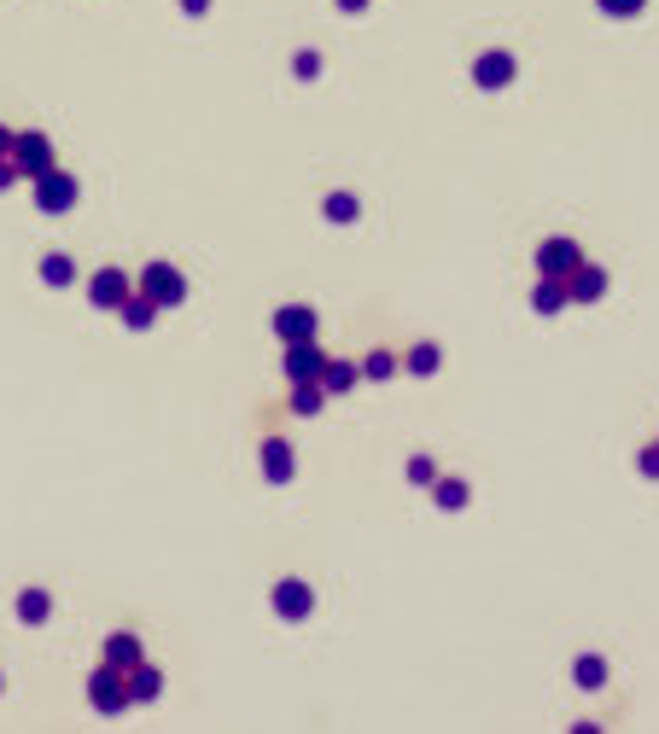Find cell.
I'll return each instance as SVG.
<instances>
[{
    "label": "cell",
    "mask_w": 659,
    "mask_h": 734,
    "mask_svg": "<svg viewBox=\"0 0 659 734\" xmlns=\"http://www.w3.org/2000/svg\"><path fill=\"white\" fill-rule=\"evenodd\" d=\"M41 280H47V286H70V280H76V263H70V257H41Z\"/></svg>",
    "instance_id": "obj_20"
},
{
    "label": "cell",
    "mask_w": 659,
    "mask_h": 734,
    "mask_svg": "<svg viewBox=\"0 0 659 734\" xmlns=\"http://www.w3.org/2000/svg\"><path fill=\"white\" fill-rule=\"evenodd\" d=\"M158 688H164V676L140 659V665L129 670V705H135V700H158Z\"/></svg>",
    "instance_id": "obj_16"
},
{
    "label": "cell",
    "mask_w": 659,
    "mask_h": 734,
    "mask_svg": "<svg viewBox=\"0 0 659 734\" xmlns=\"http://www.w3.org/2000/svg\"><path fill=\"white\" fill-rule=\"evenodd\" d=\"M12 181H18V169H12V158H0V193H6Z\"/></svg>",
    "instance_id": "obj_30"
},
{
    "label": "cell",
    "mask_w": 659,
    "mask_h": 734,
    "mask_svg": "<svg viewBox=\"0 0 659 734\" xmlns=\"http://www.w3.org/2000/svg\"><path fill=\"white\" fill-rule=\"evenodd\" d=\"M321 210H327V222H356V199H350V193H327Z\"/></svg>",
    "instance_id": "obj_22"
},
{
    "label": "cell",
    "mask_w": 659,
    "mask_h": 734,
    "mask_svg": "<svg viewBox=\"0 0 659 734\" xmlns=\"http://www.w3.org/2000/svg\"><path fill=\"white\" fill-rule=\"evenodd\" d=\"M356 373H362V367L333 362V356H327V362H321V379H315V385H321V391H333V397H345L350 385H356Z\"/></svg>",
    "instance_id": "obj_14"
},
{
    "label": "cell",
    "mask_w": 659,
    "mask_h": 734,
    "mask_svg": "<svg viewBox=\"0 0 659 734\" xmlns=\"http://www.w3.org/2000/svg\"><path fill=\"white\" fill-rule=\"evenodd\" d=\"M636 472H642V478H659V443H648V449L636 455Z\"/></svg>",
    "instance_id": "obj_28"
},
{
    "label": "cell",
    "mask_w": 659,
    "mask_h": 734,
    "mask_svg": "<svg viewBox=\"0 0 659 734\" xmlns=\"http://www.w3.org/2000/svg\"><path fill=\"white\" fill-rule=\"evenodd\" d=\"M362 6H368V0H339V12H362Z\"/></svg>",
    "instance_id": "obj_32"
},
{
    "label": "cell",
    "mask_w": 659,
    "mask_h": 734,
    "mask_svg": "<svg viewBox=\"0 0 659 734\" xmlns=\"http://www.w3.org/2000/svg\"><path fill=\"white\" fill-rule=\"evenodd\" d=\"M578 263H584L578 239H543V245H537V268H543V274H555V280H566Z\"/></svg>",
    "instance_id": "obj_5"
},
{
    "label": "cell",
    "mask_w": 659,
    "mask_h": 734,
    "mask_svg": "<svg viewBox=\"0 0 659 734\" xmlns=\"http://www.w3.org/2000/svg\"><path fill=\"white\" fill-rule=\"evenodd\" d=\"M181 6H187V12H205L210 0H181Z\"/></svg>",
    "instance_id": "obj_33"
},
{
    "label": "cell",
    "mask_w": 659,
    "mask_h": 734,
    "mask_svg": "<svg viewBox=\"0 0 659 734\" xmlns=\"http://www.w3.org/2000/svg\"><path fill=\"white\" fill-rule=\"evenodd\" d=\"M362 373H368V379H391V373H397V362H391L385 350H374V356L362 362Z\"/></svg>",
    "instance_id": "obj_26"
},
{
    "label": "cell",
    "mask_w": 659,
    "mask_h": 734,
    "mask_svg": "<svg viewBox=\"0 0 659 734\" xmlns=\"http://www.w3.org/2000/svg\"><path fill=\"white\" fill-rule=\"evenodd\" d=\"M35 204L47 210V216H65L70 204H76V175H65V169H41L35 175Z\"/></svg>",
    "instance_id": "obj_3"
},
{
    "label": "cell",
    "mask_w": 659,
    "mask_h": 734,
    "mask_svg": "<svg viewBox=\"0 0 659 734\" xmlns=\"http://www.w3.org/2000/svg\"><path fill=\"white\" fill-rule=\"evenodd\" d=\"M310 606H315L310 583H298V577H280L275 583V612L280 618H310Z\"/></svg>",
    "instance_id": "obj_9"
},
{
    "label": "cell",
    "mask_w": 659,
    "mask_h": 734,
    "mask_svg": "<svg viewBox=\"0 0 659 734\" xmlns=\"http://www.w3.org/2000/svg\"><path fill=\"white\" fill-rule=\"evenodd\" d=\"M140 298H152L158 309L181 303V298H187V280H181V268H175V263H146V268H140Z\"/></svg>",
    "instance_id": "obj_1"
},
{
    "label": "cell",
    "mask_w": 659,
    "mask_h": 734,
    "mask_svg": "<svg viewBox=\"0 0 659 734\" xmlns=\"http://www.w3.org/2000/svg\"><path fill=\"white\" fill-rule=\"evenodd\" d=\"M88 700L100 705L105 717H117V711H129V670H117V665H100V670H94V682H88Z\"/></svg>",
    "instance_id": "obj_2"
},
{
    "label": "cell",
    "mask_w": 659,
    "mask_h": 734,
    "mask_svg": "<svg viewBox=\"0 0 659 734\" xmlns=\"http://www.w3.org/2000/svg\"><path fill=\"white\" fill-rule=\"evenodd\" d=\"M292 467H298V461H292V443L269 437V443H263V478H269V484H286Z\"/></svg>",
    "instance_id": "obj_12"
},
{
    "label": "cell",
    "mask_w": 659,
    "mask_h": 734,
    "mask_svg": "<svg viewBox=\"0 0 659 734\" xmlns=\"http://www.w3.org/2000/svg\"><path fill=\"white\" fill-rule=\"evenodd\" d=\"M578 682H584V688H601V682H607V665H601V659H595V653H584V659H578Z\"/></svg>",
    "instance_id": "obj_24"
},
{
    "label": "cell",
    "mask_w": 659,
    "mask_h": 734,
    "mask_svg": "<svg viewBox=\"0 0 659 734\" xmlns=\"http://www.w3.org/2000/svg\"><path fill=\"white\" fill-rule=\"evenodd\" d=\"M531 309H537V315H560V309H566V280L543 274V280H537V292H531Z\"/></svg>",
    "instance_id": "obj_13"
},
{
    "label": "cell",
    "mask_w": 659,
    "mask_h": 734,
    "mask_svg": "<svg viewBox=\"0 0 659 734\" xmlns=\"http://www.w3.org/2000/svg\"><path fill=\"white\" fill-rule=\"evenodd\" d=\"M18 618H24V624H47V618H53V595H47V589H24V595H18Z\"/></svg>",
    "instance_id": "obj_17"
},
{
    "label": "cell",
    "mask_w": 659,
    "mask_h": 734,
    "mask_svg": "<svg viewBox=\"0 0 659 734\" xmlns=\"http://www.w3.org/2000/svg\"><path fill=\"white\" fill-rule=\"evenodd\" d=\"M595 6H601V12H613V18H636L648 0H595Z\"/></svg>",
    "instance_id": "obj_27"
},
{
    "label": "cell",
    "mask_w": 659,
    "mask_h": 734,
    "mask_svg": "<svg viewBox=\"0 0 659 734\" xmlns=\"http://www.w3.org/2000/svg\"><path fill=\"white\" fill-rule=\"evenodd\" d=\"M6 158H12V169H18V175H41V169H53V140H47V134H12V152H6Z\"/></svg>",
    "instance_id": "obj_4"
},
{
    "label": "cell",
    "mask_w": 659,
    "mask_h": 734,
    "mask_svg": "<svg viewBox=\"0 0 659 734\" xmlns=\"http://www.w3.org/2000/svg\"><path fill=\"white\" fill-rule=\"evenodd\" d=\"M315 70H321V59H315V53H298V76H304V82H310Z\"/></svg>",
    "instance_id": "obj_29"
},
{
    "label": "cell",
    "mask_w": 659,
    "mask_h": 734,
    "mask_svg": "<svg viewBox=\"0 0 659 734\" xmlns=\"http://www.w3.org/2000/svg\"><path fill=\"white\" fill-rule=\"evenodd\" d=\"M438 362H444L438 344H415V350H409V373H438Z\"/></svg>",
    "instance_id": "obj_23"
},
{
    "label": "cell",
    "mask_w": 659,
    "mask_h": 734,
    "mask_svg": "<svg viewBox=\"0 0 659 734\" xmlns=\"http://www.w3.org/2000/svg\"><path fill=\"white\" fill-rule=\"evenodd\" d=\"M432 478H438L432 455H415V461H409V484H426V490H432Z\"/></svg>",
    "instance_id": "obj_25"
},
{
    "label": "cell",
    "mask_w": 659,
    "mask_h": 734,
    "mask_svg": "<svg viewBox=\"0 0 659 734\" xmlns=\"http://www.w3.org/2000/svg\"><path fill=\"white\" fill-rule=\"evenodd\" d=\"M6 152H12V129H6V123H0V158H6Z\"/></svg>",
    "instance_id": "obj_31"
},
{
    "label": "cell",
    "mask_w": 659,
    "mask_h": 734,
    "mask_svg": "<svg viewBox=\"0 0 659 734\" xmlns=\"http://www.w3.org/2000/svg\"><path fill=\"white\" fill-rule=\"evenodd\" d=\"M321 350H315V338H304V344H286V379L292 385H304V379H321Z\"/></svg>",
    "instance_id": "obj_8"
},
{
    "label": "cell",
    "mask_w": 659,
    "mask_h": 734,
    "mask_svg": "<svg viewBox=\"0 0 659 734\" xmlns=\"http://www.w3.org/2000/svg\"><path fill=\"white\" fill-rule=\"evenodd\" d=\"M473 82H479V88H508V82H514V53H485V59L473 65Z\"/></svg>",
    "instance_id": "obj_11"
},
{
    "label": "cell",
    "mask_w": 659,
    "mask_h": 734,
    "mask_svg": "<svg viewBox=\"0 0 659 734\" xmlns=\"http://www.w3.org/2000/svg\"><path fill=\"white\" fill-rule=\"evenodd\" d=\"M432 501H438V507H467V484H461V478H432Z\"/></svg>",
    "instance_id": "obj_19"
},
{
    "label": "cell",
    "mask_w": 659,
    "mask_h": 734,
    "mask_svg": "<svg viewBox=\"0 0 659 734\" xmlns=\"http://www.w3.org/2000/svg\"><path fill=\"white\" fill-rule=\"evenodd\" d=\"M152 315H158V303L152 298H123V327H129V333H146Z\"/></svg>",
    "instance_id": "obj_18"
},
{
    "label": "cell",
    "mask_w": 659,
    "mask_h": 734,
    "mask_svg": "<svg viewBox=\"0 0 659 734\" xmlns=\"http://www.w3.org/2000/svg\"><path fill=\"white\" fill-rule=\"evenodd\" d=\"M321 397H327V391H321L315 379H304V385L292 391V414H321Z\"/></svg>",
    "instance_id": "obj_21"
},
{
    "label": "cell",
    "mask_w": 659,
    "mask_h": 734,
    "mask_svg": "<svg viewBox=\"0 0 659 734\" xmlns=\"http://www.w3.org/2000/svg\"><path fill=\"white\" fill-rule=\"evenodd\" d=\"M105 665L135 670V665H140V641H135L129 630H123V635H111V641H105Z\"/></svg>",
    "instance_id": "obj_15"
},
{
    "label": "cell",
    "mask_w": 659,
    "mask_h": 734,
    "mask_svg": "<svg viewBox=\"0 0 659 734\" xmlns=\"http://www.w3.org/2000/svg\"><path fill=\"white\" fill-rule=\"evenodd\" d=\"M88 298L100 303V309H123V298H129V274H123V268H100V274L88 280Z\"/></svg>",
    "instance_id": "obj_7"
},
{
    "label": "cell",
    "mask_w": 659,
    "mask_h": 734,
    "mask_svg": "<svg viewBox=\"0 0 659 734\" xmlns=\"http://www.w3.org/2000/svg\"><path fill=\"white\" fill-rule=\"evenodd\" d=\"M315 327H321V315H315L310 303H286V309H275V333L286 338V344H304V338H315Z\"/></svg>",
    "instance_id": "obj_6"
},
{
    "label": "cell",
    "mask_w": 659,
    "mask_h": 734,
    "mask_svg": "<svg viewBox=\"0 0 659 734\" xmlns=\"http://www.w3.org/2000/svg\"><path fill=\"white\" fill-rule=\"evenodd\" d=\"M601 292H607V274H601L595 263H578L572 274H566V303H595Z\"/></svg>",
    "instance_id": "obj_10"
}]
</instances>
